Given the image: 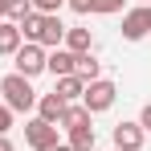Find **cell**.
I'll use <instances>...</instances> for the list:
<instances>
[{"label":"cell","instance_id":"cell-12","mask_svg":"<svg viewBox=\"0 0 151 151\" xmlns=\"http://www.w3.org/2000/svg\"><path fill=\"white\" fill-rule=\"evenodd\" d=\"M74 74L82 78L86 86H90V82H98V74H102V65H98V61H94V53H78V57H74Z\"/></svg>","mask_w":151,"mask_h":151},{"label":"cell","instance_id":"cell-20","mask_svg":"<svg viewBox=\"0 0 151 151\" xmlns=\"http://www.w3.org/2000/svg\"><path fill=\"white\" fill-rule=\"evenodd\" d=\"M65 4H70V8H74L78 17H86V12H90V0H65Z\"/></svg>","mask_w":151,"mask_h":151},{"label":"cell","instance_id":"cell-9","mask_svg":"<svg viewBox=\"0 0 151 151\" xmlns=\"http://www.w3.org/2000/svg\"><path fill=\"white\" fill-rule=\"evenodd\" d=\"M74 57L78 53H70V49H53V53H45V70L53 78H70L74 74Z\"/></svg>","mask_w":151,"mask_h":151},{"label":"cell","instance_id":"cell-2","mask_svg":"<svg viewBox=\"0 0 151 151\" xmlns=\"http://www.w3.org/2000/svg\"><path fill=\"white\" fill-rule=\"evenodd\" d=\"M37 90H33V82L21 74H8L4 82H0V102L8 106V110H21V114H29V110H37Z\"/></svg>","mask_w":151,"mask_h":151},{"label":"cell","instance_id":"cell-6","mask_svg":"<svg viewBox=\"0 0 151 151\" xmlns=\"http://www.w3.org/2000/svg\"><path fill=\"white\" fill-rule=\"evenodd\" d=\"M25 143H29L33 151H49V147H57V127L45 123V119H29V127H25Z\"/></svg>","mask_w":151,"mask_h":151},{"label":"cell","instance_id":"cell-3","mask_svg":"<svg viewBox=\"0 0 151 151\" xmlns=\"http://www.w3.org/2000/svg\"><path fill=\"white\" fill-rule=\"evenodd\" d=\"M114 98H119V86H114V82H106V78H98V82H90V86H86L82 106H86L90 114H102V110H110V106H114Z\"/></svg>","mask_w":151,"mask_h":151},{"label":"cell","instance_id":"cell-5","mask_svg":"<svg viewBox=\"0 0 151 151\" xmlns=\"http://www.w3.org/2000/svg\"><path fill=\"white\" fill-rule=\"evenodd\" d=\"M147 33H151V4H139V8L123 12V37L127 41H143Z\"/></svg>","mask_w":151,"mask_h":151},{"label":"cell","instance_id":"cell-21","mask_svg":"<svg viewBox=\"0 0 151 151\" xmlns=\"http://www.w3.org/2000/svg\"><path fill=\"white\" fill-rule=\"evenodd\" d=\"M0 151H12V139L8 135H0Z\"/></svg>","mask_w":151,"mask_h":151},{"label":"cell","instance_id":"cell-10","mask_svg":"<svg viewBox=\"0 0 151 151\" xmlns=\"http://www.w3.org/2000/svg\"><path fill=\"white\" fill-rule=\"evenodd\" d=\"M53 94H57L61 102H82V94H86V82H82L78 74H70V78H57Z\"/></svg>","mask_w":151,"mask_h":151},{"label":"cell","instance_id":"cell-16","mask_svg":"<svg viewBox=\"0 0 151 151\" xmlns=\"http://www.w3.org/2000/svg\"><path fill=\"white\" fill-rule=\"evenodd\" d=\"M29 12H33V0H8V17L4 21H12V25H21Z\"/></svg>","mask_w":151,"mask_h":151},{"label":"cell","instance_id":"cell-8","mask_svg":"<svg viewBox=\"0 0 151 151\" xmlns=\"http://www.w3.org/2000/svg\"><path fill=\"white\" fill-rule=\"evenodd\" d=\"M65 106H70V102H61L57 98V94H41V98H37V119H45V123H61V114H65Z\"/></svg>","mask_w":151,"mask_h":151},{"label":"cell","instance_id":"cell-14","mask_svg":"<svg viewBox=\"0 0 151 151\" xmlns=\"http://www.w3.org/2000/svg\"><path fill=\"white\" fill-rule=\"evenodd\" d=\"M57 127H65V131H78V127H90V110L82 106V102H70L65 106V114H61V123Z\"/></svg>","mask_w":151,"mask_h":151},{"label":"cell","instance_id":"cell-7","mask_svg":"<svg viewBox=\"0 0 151 151\" xmlns=\"http://www.w3.org/2000/svg\"><path fill=\"white\" fill-rule=\"evenodd\" d=\"M114 151H143V127L123 119L114 127Z\"/></svg>","mask_w":151,"mask_h":151},{"label":"cell","instance_id":"cell-4","mask_svg":"<svg viewBox=\"0 0 151 151\" xmlns=\"http://www.w3.org/2000/svg\"><path fill=\"white\" fill-rule=\"evenodd\" d=\"M12 61H17V74L21 78H29V82H33V78L37 74H45V49H41V45H21V49L12 53Z\"/></svg>","mask_w":151,"mask_h":151},{"label":"cell","instance_id":"cell-15","mask_svg":"<svg viewBox=\"0 0 151 151\" xmlns=\"http://www.w3.org/2000/svg\"><path fill=\"white\" fill-rule=\"evenodd\" d=\"M70 147H74V151H94V127H78V131H70Z\"/></svg>","mask_w":151,"mask_h":151},{"label":"cell","instance_id":"cell-11","mask_svg":"<svg viewBox=\"0 0 151 151\" xmlns=\"http://www.w3.org/2000/svg\"><path fill=\"white\" fill-rule=\"evenodd\" d=\"M25 45V37H21V29L12 25V21H0V57H12V53Z\"/></svg>","mask_w":151,"mask_h":151},{"label":"cell","instance_id":"cell-19","mask_svg":"<svg viewBox=\"0 0 151 151\" xmlns=\"http://www.w3.org/2000/svg\"><path fill=\"white\" fill-rule=\"evenodd\" d=\"M139 127H143V135H151V102L139 110Z\"/></svg>","mask_w":151,"mask_h":151},{"label":"cell","instance_id":"cell-17","mask_svg":"<svg viewBox=\"0 0 151 151\" xmlns=\"http://www.w3.org/2000/svg\"><path fill=\"white\" fill-rule=\"evenodd\" d=\"M127 0H90V12H98V17H110V12H123Z\"/></svg>","mask_w":151,"mask_h":151},{"label":"cell","instance_id":"cell-22","mask_svg":"<svg viewBox=\"0 0 151 151\" xmlns=\"http://www.w3.org/2000/svg\"><path fill=\"white\" fill-rule=\"evenodd\" d=\"M4 17H8V0H0V21H4Z\"/></svg>","mask_w":151,"mask_h":151},{"label":"cell","instance_id":"cell-23","mask_svg":"<svg viewBox=\"0 0 151 151\" xmlns=\"http://www.w3.org/2000/svg\"><path fill=\"white\" fill-rule=\"evenodd\" d=\"M49 151H74V147H70V143H57V147H49Z\"/></svg>","mask_w":151,"mask_h":151},{"label":"cell","instance_id":"cell-1","mask_svg":"<svg viewBox=\"0 0 151 151\" xmlns=\"http://www.w3.org/2000/svg\"><path fill=\"white\" fill-rule=\"evenodd\" d=\"M17 29L29 45H41V49H61V41H65V25L57 12H29Z\"/></svg>","mask_w":151,"mask_h":151},{"label":"cell","instance_id":"cell-13","mask_svg":"<svg viewBox=\"0 0 151 151\" xmlns=\"http://www.w3.org/2000/svg\"><path fill=\"white\" fill-rule=\"evenodd\" d=\"M65 49L70 53H90L94 49V37H90V29H65Z\"/></svg>","mask_w":151,"mask_h":151},{"label":"cell","instance_id":"cell-18","mask_svg":"<svg viewBox=\"0 0 151 151\" xmlns=\"http://www.w3.org/2000/svg\"><path fill=\"white\" fill-rule=\"evenodd\" d=\"M8 127H12V110L0 102V135H8Z\"/></svg>","mask_w":151,"mask_h":151},{"label":"cell","instance_id":"cell-24","mask_svg":"<svg viewBox=\"0 0 151 151\" xmlns=\"http://www.w3.org/2000/svg\"><path fill=\"white\" fill-rule=\"evenodd\" d=\"M139 4H151V0H139Z\"/></svg>","mask_w":151,"mask_h":151}]
</instances>
